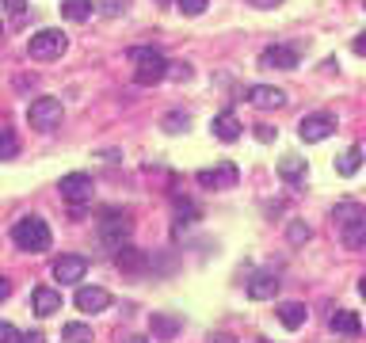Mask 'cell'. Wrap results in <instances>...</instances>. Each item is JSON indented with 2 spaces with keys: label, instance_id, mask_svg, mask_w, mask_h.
Listing matches in <instances>:
<instances>
[{
  "label": "cell",
  "instance_id": "6da1fadb",
  "mask_svg": "<svg viewBox=\"0 0 366 343\" xmlns=\"http://www.w3.org/2000/svg\"><path fill=\"white\" fill-rule=\"evenodd\" d=\"M126 58L134 61V84L138 88H153L168 76V61H164V53L153 50V46H134V50H126Z\"/></svg>",
  "mask_w": 366,
  "mask_h": 343
},
{
  "label": "cell",
  "instance_id": "7a4b0ae2",
  "mask_svg": "<svg viewBox=\"0 0 366 343\" xmlns=\"http://www.w3.org/2000/svg\"><path fill=\"white\" fill-rule=\"evenodd\" d=\"M12 240H16L24 252H46L54 237H50V225H46V221L31 214V217H19L16 225H12Z\"/></svg>",
  "mask_w": 366,
  "mask_h": 343
},
{
  "label": "cell",
  "instance_id": "3957f363",
  "mask_svg": "<svg viewBox=\"0 0 366 343\" xmlns=\"http://www.w3.org/2000/svg\"><path fill=\"white\" fill-rule=\"evenodd\" d=\"M65 46H69V39H65V31H58V27H42V31H35V35L27 39V53H31L35 61L61 58Z\"/></svg>",
  "mask_w": 366,
  "mask_h": 343
},
{
  "label": "cell",
  "instance_id": "277c9868",
  "mask_svg": "<svg viewBox=\"0 0 366 343\" xmlns=\"http://www.w3.org/2000/svg\"><path fill=\"white\" fill-rule=\"evenodd\" d=\"M27 123H31V130H42V134H50V130L61 123V99H58V96H39V99H31Z\"/></svg>",
  "mask_w": 366,
  "mask_h": 343
},
{
  "label": "cell",
  "instance_id": "5b68a950",
  "mask_svg": "<svg viewBox=\"0 0 366 343\" xmlns=\"http://www.w3.org/2000/svg\"><path fill=\"white\" fill-rule=\"evenodd\" d=\"M130 233H134V221H130L126 214H107L103 221H99V240H103L107 248H122L130 240Z\"/></svg>",
  "mask_w": 366,
  "mask_h": 343
},
{
  "label": "cell",
  "instance_id": "8992f818",
  "mask_svg": "<svg viewBox=\"0 0 366 343\" xmlns=\"http://www.w3.org/2000/svg\"><path fill=\"white\" fill-rule=\"evenodd\" d=\"M298 134H302L305 145H317V141H325L336 134V115H328V111H317V115H305L302 126H298Z\"/></svg>",
  "mask_w": 366,
  "mask_h": 343
},
{
  "label": "cell",
  "instance_id": "52a82bcc",
  "mask_svg": "<svg viewBox=\"0 0 366 343\" xmlns=\"http://www.w3.org/2000/svg\"><path fill=\"white\" fill-rule=\"evenodd\" d=\"M58 191H61L65 203H73V206L92 203V175H88V172H69V175H61V180H58Z\"/></svg>",
  "mask_w": 366,
  "mask_h": 343
},
{
  "label": "cell",
  "instance_id": "ba28073f",
  "mask_svg": "<svg viewBox=\"0 0 366 343\" xmlns=\"http://www.w3.org/2000/svg\"><path fill=\"white\" fill-rule=\"evenodd\" d=\"M260 69L294 73V69H298V50H294V46H268V50L260 53Z\"/></svg>",
  "mask_w": 366,
  "mask_h": 343
},
{
  "label": "cell",
  "instance_id": "9c48e42d",
  "mask_svg": "<svg viewBox=\"0 0 366 343\" xmlns=\"http://www.w3.org/2000/svg\"><path fill=\"white\" fill-rule=\"evenodd\" d=\"M195 180H198V187H206V191H225V187L237 183V168H233V164H221V168H203Z\"/></svg>",
  "mask_w": 366,
  "mask_h": 343
},
{
  "label": "cell",
  "instance_id": "30bf717a",
  "mask_svg": "<svg viewBox=\"0 0 366 343\" xmlns=\"http://www.w3.org/2000/svg\"><path fill=\"white\" fill-rule=\"evenodd\" d=\"M84 275H88V260L84 256L54 260V279H58V282H84Z\"/></svg>",
  "mask_w": 366,
  "mask_h": 343
},
{
  "label": "cell",
  "instance_id": "8fae6325",
  "mask_svg": "<svg viewBox=\"0 0 366 343\" xmlns=\"http://www.w3.org/2000/svg\"><path fill=\"white\" fill-rule=\"evenodd\" d=\"M248 103L260 107V111H275L286 103V92L283 88H271V84H252L248 88Z\"/></svg>",
  "mask_w": 366,
  "mask_h": 343
},
{
  "label": "cell",
  "instance_id": "7c38bea8",
  "mask_svg": "<svg viewBox=\"0 0 366 343\" xmlns=\"http://www.w3.org/2000/svg\"><path fill=\"white\" fill-rule=\"evenodd\" d=\"M107 305H111V294L103 286H81V290H76V309H81V313H103Z\"/></svg>",
  "mask_w": 366,
  "mask_h": 343
},
{
  "label": "cell",
  "instance_id": "4fadbf2b",
  "mask_svg": "<svg viewBox=\"0 0 366 343\" xmlns=\"http://www.w3.org/2000/svg\"><path fill=\"white\" fill-rule=\"evenodd\" d=\"M210 130H214L218 141H225V145H233V141L240 138V118L233 115V111H221V115H214V123H210Z\"/></svg>",
  "mask_w": 366,
  "mask_h": 343
},
{
  "label": "cell",
  "instance_id": "5bb4252c",
  "mask_svg": "<svg viewBox=\"0 0 366 343\" xmlns=\"http://www.w3.org/2000/svg\"><path fill=\"white\" fill-rule=\"evenodd\" d=\"M31 302H35V313L39 317L61 313V290H54V286H39V290L31 294Z\"/></svg>",
  "mask_w": 366,
  "mask_h": 343
},
{
  "label": "cell",
  "instance_id": "9a60e30c",
  "mask_svg": "<svg viewBox=\"0 0 366 343\" xmlns=\"http://www.w3.org/2000/svg\"><path fill=\"white\" fill-rule=\"evenodd\" d=\"M149 328H153V336H157V339H172V336H180L183 320L176 317V313H153L149 317Z\"/></svg>",
  "mask_w": 366,
  "mask_h": 343
},
{
  "label": "cell",
  "instance_id": "2e32d148",
  "mask_svg": "<svg viewBox=\"0 0 366 343\" xmlns=\"http://www.w3.org/2000/svg\"><path fill=\"white\" fill-rule=\"evenodd\" d=\"M115 263L122 271H146L149 267V256L141 248H134V245H122L118 252H115Z\"/></svg>",
  "mask_w": 366,
  "mask_h": 343
},
{
  "label": "cell",
  "instance_id": "e0dca14e",
  "mask_svg": "<svg viewBox=\"0 0 366 343\" xmlns=\"http://www.w3.org/2000/svg\"><path fill=\"white\" fill-rule=\"evenodd\" d=\"M275 294H279V279H275V275H256V279L248 282V297H252V302H271Z\"/></svg>",
  "mask_w": 366,
  "mask_h": 343
},
{
  "label": "cell",
  "instance_id": "ac0fdd59",
  "mask_svg": "<svg viewBox=\"0 0 366 343\" xmlns=\"http://www.w3.org/2000/svg\"><path fill=\"white\" fill-rule=\"evenodd\" d=\"M275 313H279V324H283V328H290V332H298V328L305 324V317H309L302 302H283L279 309H275Z\"/></svg>",
  "mask_w": 366,
  "mask_h": 343
},
{
  "label": "cell",
  "instance_id": "d6986e66",
  "mask_svg": "<svg viewBox=\"0 0 366 343\" xmlns=\"http://www.w3.org/2000/svg\"><path fill=\"white\" fill-rule=\"evenodd\" d=\"M328 328L340 332V336H359V332H362V320H359V313H351V309H340V313L328 320Z\"/></svg>",
  "mask_w": 366,
  "mask_h": 343
},
{
  "label": "cell",
  "instance_id": "ffe728a7",
  "mask_svg": "<svg viewBox=\"0 0 366 343\" xmlns=\"http://www.w3.org/2000/svg\"><path fill=\"white\" fill-rule=\"evenodd\" d=\"M359 217H366V210L355 203V198H343V203H336V210H332V221H336V225H347V221H359Z\"/></svg>",
  "mask_w": 366,
  "mask_h": 343
},
{
  "label": "cell",
  "instance_id": "44dd1931",
  "mask_svg": "<svg viewBox=\"0 0 366 343\" xmlns=\"http://www.w3.org/2000/svg\"><path fill=\"white\" fill-rule=\"evenodd\" d=\"M340 237H343V245H347V248H362L366 245V217L340 225Z\"/></svg>",
  "mask_w": 366,
  "mask_h": 343
},
{
  "label": "cell",
  "instance_id": "7402d4cb",
  "mask_svg": "<svg viewBox=\"0 0 366 343\" xmlns=\"http://www.w3.org/2000/svg\"><path fill=\"white\" fill-rule=\"evenodd\" d=\"M61 16L69 19V24H84V19L92 16V0H61Z\"/></svg>",
  "mask_w": 366,
  "mask_h": 343
},
{
  "label": "cell",
  "instance_id": "603a6c76",
  "mask_svg": "<svg viewBox=\"0 0 366 343\" xmlns=\"http://www.w3.org/2000/svg\"><path fill=\"white\" fill-rule=\"evenodd\" d=\"M61 343H92V328L81 324V320H69L61 328Z\"/></svg>",
  "mask_w": 366,
  "mask_h": 343
},
{
  "label": "cell",
  "instance_id": "cb8c5ba5",
  "mask_svg": "<svg viewBox=\"0 0 366 343\" xmlns=\"http://www.w3.org/2000/svg\"><path fill=\"white\" fill-rule=\"evenodd\" d=\"M359 168H362V149H359V145H351V149L336 160V172H340V175H355Z\"/></svg>",
  "mask_w": 366,
  "mask_h": 343
},
{
  "label": "cell",
  "instance_id": "d4e9b609",
  "mask_svg": "<svg viewBox=\"0 0 366 343\" xmlns=\"http://www.w3.org/2000/svg\"><path fill=\"white\" fill-rule=\"evenodd\" d=\"M279 175H283V180H302V175H305V160L302 157H283L279 160Z\"/></svg>",
  "mask_w": 366,
  "mask_h": 343
},
{
  "label": "cell",
  "instance_id": "484cf974",
  "mask_svg": "<svg viewBox=\"0 0 366 343\" xmlns=\"http://www.w3.org/2000/svg\"><path fill=\"white\" fill-rule=\"evenodd\" d=\"M187 126H191V115H187V111H172V115L161 118V130H168V134H180Z\"/></svg>",
  "mask_w": 366,
  "mask_h": 343
},
{
  "label": "cell",
  "instance_id": "4316f807",
  "mask_svg": "<svg viewBox=\"0 0 366 343\" xmlns=\"http://www.w3.org/2000/svg\"><path fill=\"white\" fill-rule=\"evenodd\" d=\"M16 153H19V138L8 126H0V160H12Z\"/></svg>",
  "mask_w": 366,
  "mask_h": 343
},
{
  "label": "cell",
  "instance_id": "83f0119b",
  "mask_svg": "<svg viewBox=\"0 0 366 343\" xmlns=\"http://www.w3.org/2000/svg\"><path fill=\"white\" fill-rule=\"evenodd\" d=\"M286 237H290V245H305V240L313 237V229H309L305 221H290V225H286Z\"/></svg>",
  "mask_w": 366,
  "mask_h": 343
},
{
  "label": "cell",
  "instance_id": "f1b7e54d",
  "mask_svg": "<svg viewBox=\"0 0 366 343\" xmlns=\"http://www.w3.org/2000/svg\"><path fill=\"white\" fill-rule=\"evenodd\" d=\"M176 4H180V12H183V16H191V19H195V16H203V12H206L210 0H176Z\"/></svg>",
  "mask_w": 366,
  "mask_h": 343
},
{
  "label": "cell",
  "instance_id": "f546056e",
  "mask_svg": "<svg viewBox=\"0 0 366 343\" xmlns=\"http://www.w3.org/2000/svg\"><path fill=\"white\" fill-rule=\"evenodd\" d=\"M164 81H191V65L172 61V65H168V76H164Z\"/></svg>",
  "mask_w": 366,
  "mask_h": 343
},
{
  "label": "cell",
  "instance_id": "4dcf8cb0",
  "mask_svg": "<svg viewBox=\"0 0 366 343\" xmlns=\"http://www.w3.org/2000/svg\"><path fill=\"white\" fill-rule=\"evenodd\" d=\"M0 343H19V332H16V324L0 320Z\"/></svg>",
  "mask_w": 366,
  "mask_h": 343
},
{
  "label": "cell",
  "instance_id": "1f68e13d",
  "mask_svg": "<svg viewBox=\"0 0 366 343\" xmlns=\"http://www.w3.org/2000/svg\"><path fill=\"white\" fill-rule=\"evenodd\" d=\"M4 8L12 12V19H24V8H27V0H4Z\"/></svg>",
  "mask_w": 366,
  "mask_h": 343
},
{
  "label": "cell",
  "instance_id": "d6a6232c",
  "mask_svg": "<svg viewBox=\"0 0 366 343\" xmlns=\"http://www.w3.org/2000/svg\"><path fill=\"white\" fill-rule=\"evenodd\" d=\"M248 8H260V12H268V8H279L283 0H244Z\"/></svg>",
  "mask_w": 366,
  "mask_h": 343
},
{
  "label": "cell",
  "instance_id": "836d02e7",
  "mask_svg": "<svg viewBox=\"0 0 366 343\" xmlns=\"http://www.w3.org/2000/svg\"><path fill=\"white\" fill-rule=\"evenodd\" d=\"M126 12V0H107V16H118Z\"/></svg>",
  "mask_w": 366,
  "mask_h": 343
},
{
  "label": "cell",
  "instance_id": "e575fe53",
  "mask_svg": "<svg viewBox=\"0 0 366 343\" xmlns=\"http://www.w3.org/2000/svg\"><path fill=\"white\" fill-rule=\"evenodd\" d=\"M19 343H46V336L42 332H27V336H19Z\"/></svg>",
  "mask_w": 366,
  "mask_h": 343
},
{
  "label": "cell",
  "instance_id": "d590c367",
  "mask_svg": "<svg viewBox=\"0 0 366 343\" xmlns=\"http://www.w3.org/2000/svg\"><path fill=\"white\" fill-rule=\"evenodd\" d=\"M8 294H12V282H8L4 275H0V302H8Z\"/></svg>",
  "mask_w": 366,
  "mask_h": 343
},
{
  "label": "cell",
  "instance_id": "8d00e7d4",
  "mask_svg": "<svg viewBox=\"0 0 366 343\" xmlns=\"http://www.w3.org/2000/svg\"><path fill=\"white\" fill-rule=\"evenodd\" d=\"M256 138H260V141H271L275 130H271V126H256Z\"/></svg>",
  "mask_w": 366,
  "mask_h": 343
},
{
  "label": "cell",
  "instance_id": "74e56055",
  "mask_svg": "<svg viewBox=\"0 0 366 343\" xmlns=\"http://www.w3.org/2000/svg\"><path fill=\"white\" fill-rule=\"evenodd\" d=\"M210 343H237V339H233L229 332H218V336H210Z\"/></svg>",
  "mask_w": 366,
  "mask_h": 343
},
{
  "label": "cell",
  "instance_id": "f35d334b",
  "mask_svg": "<svg viewBox=\"0 0 366 343\" xmlns=\"http://www.w3.org/2000/svg\"><path fill=\"white\" fill-rule=\"evenodd\" d=\"M351 50H355V53H366V35L355 39V42H351Z\"/></svg>",
  "mask_w": 366,
  "mask_h": 343
},
{
  "label": "cell",
  "instance_id": "ab89813d",
  "mask_svg": "<svg viewBox=\"0 0 366 343\" xmlns=\"http://www.w3.org/2000/svg\"><path fill=\"white\" fill-rule=\"evenodd\" d=\"M122 343H149L146 336H130V339H122Z\"/></svg>",
  "mask_w": 366,
  "mask_h": 343
},
{
  "label": "cell",
  "instance_id": "60d3db41",
  "mask_svg": "<svg viewBox=\"0 0 366 343\" xmlns=\"http://www.w3.org/2000/svg\"><path fill=\"white\" fill-rule=\"evenodd\" d=\"M157 4H172V0H157Z\"/></svg>",
  "mask_w": 366,
  "mask_h": 343
},
{
  "label": "cell",
  "instance_id": "b9f144b4",
  "mask_svg": "<svg viewBox=\"0 0 366 343\" xmlns=\"http://www.w3.org/2000/svg\"><path fill=\"white\" fill-rule=\"evenodd\" d=\"M0 35H4V31H0Z\"/></svg>",
  "mask_w": 366,
  "mask_h": 343
}]
</instances>
